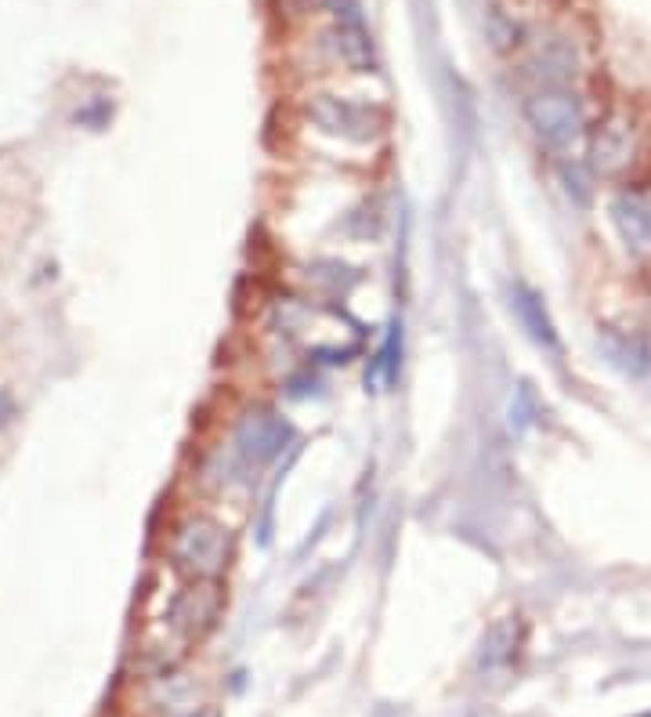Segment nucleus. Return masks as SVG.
<instances>
[{
    "label": "nucleus",
    "instance_id": "20e7f679",
    "mask_svg": "<svg viewBox=\"0 0 651 717\" xmlns=\"http://www.w3.org/2000/svg\"><path fill=\"white\" fill-rule=\"evenodd\" d=\"M232 442H236V453L246 464L265 467L294 442V424L271 407H250L236 421Z\"/></svg>",
    "mask_w": 651,
    "mask_h": 717
},
{
    "label": "nucleus",
    "instance_id": "9d476101",
    "mask_svg": "<svg viewBox=\"0 0 651 717\" xmlns=\"http://www.w3.org/2000/svg\"><path fill=\"white\" fill-rule=\"evenodd\" d=\"M514 308H517V319L521 326L532 334V341L557 351V330H554V319L551 312H546L543 297L536 291H529V286H517L514 291Z\"/></svg>",
    "mask_w": 651,
    "mask_h": 717
},
{
    "label": "nucleus",
    "instance_id": "39448f33",
    "mask_svg": "<svg viewBox=\"0 0 651 717\" xmlns=\"http://www.w3.org/2000/svg\"><path fill=\"white\" fill-rule=\"evenodd\" d=\"M221 612H225V591L217 580H192L189 591H181L171 605V631L181 642H203L217 628Z\"/></svg>",
    "mask_w": 651,
    "mask_h": 717
},
{
    "label": "nucleus",
    "instance_id": "1a4fd4ad",
    "mask_svg": "<svg viewBox=\"0 0 651 717\" xmlns=\"http://www.w3.org/2000/svg\"><path fill=\"white\" fill-rule=\"evenodd\" d=\"M601 351L608 356L611 367H619L622 373L630 377H644L651 367V356H648V345L641 337H630V334H616V330H601Z\"/></svg>",
    "mask_w": 651,
    "mask_h": 717
},
{
    "label": "nucleus",
    "instance_id": "423d86ee",
    "mask_svg": "<svg viewBox=\"0 0 651 717\" xmlns=\"http://www.w3.org/2000/svg\"><path fill=\"white\" fill-rule=\"evenodd\" d=\"M308 116L326 130V135L344 138V141H373L376 130H381V116L370 106H359V102L333 98V95H319L308 106Z\"/></svg>",
    "mask_w": 651,
    "mask_h": 717
},
{
    "label": "nucleus",
    "instance_id": "7ed1b4c3",
    "mask_svg": "<svg viewBox=\"0 0 651 717\" xmlns=\"http://www.w3.org/2000/svg\"><path fill=\"white\" fill-rule=\"evenodd\" d=\"M641 160V130L630 113H608L590 130V167L601 178H627Z\"/></svg>",
    "mask_w": 651,
    "mask_h": 717
},
{
    "label": "nucleus",
    "instance_id": "f03ea898",
    "mask_svg": "<svg viewBox=\"0 0 651 717\" xmlns=\"http://www.w3.org/2000/svg\"><path fill=\"white\" fill-rule=\"evenodd\" d=\"M525 120L551 152H572L586 138L579 98L562 84H543L540 91H532L525 98Z\"/></svg>",
    "mask_w": 651,
    "mask_h": 717
},
{
    "label": "nucleus",
    "instance_id": "6e6552de",
    "mask_svg": "<svg viewBox=\"0 0 651 717\" xmlns=\"http://www.w3.org/2000/svg\"><path fill=\"white\" fill-rule=\"evenodd\" d=\"M521 649V620L503 616L489 628L485 642H481V671H500L506 663H514Z\"/></svg>",
    "mask_w": 651,
    "mask_h": 717
},
{
    "label": "nucleus",
    "instance_id": "9b49d317",
    "mask_svg": "<svg viewBox=\"0 0 651 717\" xmlns=\"http://www.w3.org/2000/svg\"><path fill=\"white\" fill-rule=\"evenodd\" d=\"M11 417H15V402H11L8 391H0V428H4Z\"/></svg>",
    "mask_w": 651,
    "mask_h": 717
},
{
    "label": "nucleus",
    "instance_id": "0eeeda50",
    "mask_svg": "<svg viewBox=\"0 0 651 717\" xmlns=\"http://www.w3.org/2000/svg\"><path fill=\"white\" fill-rule=\"evenodd\" d=\"M611 225L637 257H651V189H622L608 207Z\"/></svg>",
    "mask_w": 651,
    "mask_h": 717
},
{
    "label": "nucleus",
    "instance_id": "f257e3e1",
    "mask_svg": "<svg viewBox=\"0 0 651 717\" xmlns=\"http://www.w3.org/2000/svg\"><path fill=\"white\" fill-rule=\"evenodd\" d=\"M232 551H236V537L228 526H221L217 518L192 515L174 529L171 540V558L174 566L192 580H217L228 569Z\"/></svg>",
    "mask_w": 651,
    "mask_h": 717
}]
</instances>
